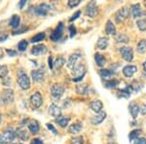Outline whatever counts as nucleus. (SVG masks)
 I'll use <instances>...</instances> for the list:
<instances>
[{"label": "nucleus", "instance_id": "obj_1", "mask_svg": "<svg viewBox=\"0 0 146 144\" xmlns=\"http://www.w3.org/2000/svg\"><path fill=\"white\" fill-rule=\"evenodd\" d=\"M14 100V91L10 89L3 90L0 96V104L5 105L9 104V103L13 102Z\"/></svg>", "mask_w": 146, "mask_h": 144}, {"label": "nucleus", "instance_id": "obj_2", "mask_svg": "<svg viewBox=\"0 0 146 144\" xmlns=\"http://www.w3.org/2000/svg\"><path fill=\"white\" fill-rule=\"evenodd\" d=\"M72 74H73V81L74 82H79L82 80V78H84L85 74H86V67L84 64H78L76 65L72 69Z\"/></svg>", "mask_w": 146, "mask_h": 144}, {"label": "nucleus", "instance_id": "obj_3", "mask_svg": "<svg viewBox=\"0 0 146 144\" xmlns=\"http://www.w3.org/2000/svg\"><path fill=\"white\" fill-rule=\"evenodd\" d=\"M16 133L12 129H7L0 134V144H7L10 143L15 139Z\"/></svg>", "mask_w": 146, "mask_h": 144}, {"label": "nucleus", "instance_id": "obj_4", "mask_svg": "<svg viewBox=\"0 0 146 144\" xmlns=\"http://www.w3.org/2000/svg\"><path fill=\"white\" fill-rule=\"evenodd\" d=\"M129 14V10L127 7H123V8L119 9L116 12V14H115V21H116V23H124L128 19Z\"/></svg>", "mask_w": 146, "mask_h": 144}, {"label": "nucleus", "instance_id": "obj_5", "mask_svg": "<svg viewBox=\"0 0 146 144\" xmlns=\"http://www.w3.org/2000/svg\"><path fill=\"white\" fill-rule=\"evenodd\" d=\"M119 52L121 54L122 58L128 62H131L133 60V51L129 47H122V48H120Z\"/></svg>", "mask_w": 146, "mask_h": 144}, {"label": "nucleus", "instance_id": "obj_6", "mask_svg": "<svg viewBox=\"0 0 146 144\" xmlns=\"http://www.w3.org/2000/svg\"><path fill=\"white\" fill-rule=\"evenodd\" d=\"M63 28H64V25H63L62 23H60L58 25V27L55 28V30H54L53 32H52L51 34V40L54 42L56 41H58L60 38H62V34H63Z\"/></svg>", "mask_w": 146, "mask_h": 144}, {"label": "nucleus", "instance_id": "obj_7", "mask_svg": "<svg viewBox=\"0 0 146 144\" xmlns=\"http://www.w3.org/2000/svg\"><path fill=\"white\" fill-rule=\"evenodd\" d=\"M18 84L22 90H27L30 88V79L27 76V74L23 73L18 78Z\"/></svg>", "mask_w": 146, "mask_h": 144}, {"label": "nucleus", "instance_id": "obj_8", "mask_svg": "<svg viewBox=\"0 0 146 144\" xmlns=\"http://www.w3.org/2000/svg\"><path fill=\"white\" fill-rule=\"evenodd\" d=\"M51 10V5L47 3H42L40 4L38 7H36L34 10V13L39 17H45L47 14L49 13V11Z\"/></svg>", "mask_w": 146, "mask_h": 144}, {"label": "nucleus", "instance_id": "obj_9", "mask_svg": "<svg viewBox=\"0 0 146 144\" xmlns=\"http://www.w3.org/2000/svg\"><path fill=\"white\" fill-rule=\"evenodd\" d=\"M43 103V100H42V96L39 92H36L30 96V104L33 108H39Z\"/></svg>", "mask_w": 146, "mask_h": 144}, {"label": "nucleus", "instance_id": "obj_10", "mask_svg": "<svg viewBox=\"0 0 146 144\" xmlns=\"http://www.w3.org/2000/svg\"><path fill=\"white\" fill-rule=\"evenodd\" d=\"M96 13H98V7L95 1H92L87 5L86 11H85V15L89 18H95Z\"/></svg>", "mask_w": 146, "mask_h": 144}, {"label": "nucleus", "instance_id": "obj_11", "mask_svg": "<svg viewBox=\"0 0 146 144\" xmlns=\"http://www.w3.org/2000/svg\"><path fill=\"white\" fill-rule=\"evenodd\" d=\"M63 93H64V88L62 86V85L58 84H55L52 86L51 88V94L52 96L55 98H60V96H62Z\"/></svg>", "mask_w": 146, "mask_h": 144}, {"label": "nucleus", "instance_id": "obj_12", "mask_svg": "<svg viewBox=\"0 0 146 144\" xmlns=\"http://www.w3.org/2000/svg\"><path fill=\"white\" fill-rule=\"evenodd\" d=\"M137 71V67L135 65H127L123 68V74L125 77L131 78L135 74V72Z\"/></svg>", "mask_w": 146, "mask_h": 144}, {"label": "nucleus", "instance_id": "obj_13", "mask_svg": "<svg viewBox=\"0 0 146 144\" xmlns=\"http://www.w3.org/2000/svg\"><path fill=\"white\" fill-rule=\"evenodd\" d=\"M80 58H81V55L80 54H73L69 56L67 61V66L70 68V69H73L75 66L77 65V61H78Z\"/></svg>", "mask_w": 146, "mask_h": 144}, {"label": "nucleus", "instance_id": "obj_14", "mask_svg": "<svg viewBox=\"0 0 146 144\" xmlns=\"http://www.w3.org/2000/svg\"><path fill=\"white\" fill-rule=\"evenodd\" d=\"M47 52V47L45 45H37L31 49V54L33 56H41Z\"/></svg>", "mask_w": 146, "mask_h": 144}, {"label": "nucleus", "instance_id": "obj_15", "mask_svg": "<svg viewBox=\"0 0 146 144\" xmlns=\"http://www.w3.org/2000/svg\"><path fill=\"white\" fill-rule=\"evenodd\" d=\"M49 114L58 118V117L62 116V110H60V108L58 107V105L53 103V104H51L50 107H49Z\"/></svg>", "mask_w": 146, "mask_h": 144}, {"label": "nucleus", "instance_id": "obj_16", "mask_svg": "<svg viewBox=\"0 0 146 144\" xmlns=\"http://www.w3.org/2000/svg\"><path fill=\"white\" fill-rule=\"evenodd\" d=\"M82 127H83V125H82L81 122H76L74 124H72L71 126L68 127V133L75 134V133H79L81 131Z\"/></svg>", "mask_w": 146, "mask_h": 144}, {"label": "nucleus", "instance_id": "obj_17", "mask_svg": "<svg viewBox=\"0 0 146 144\" xmlns=\"http://www.w3.org/2000/svg\"><path fill=\"white\" fill-rule=\"evenodd\" d=\"M131 92H133V87H131V86H127L125 89L119 90V91H118V96H119V98H129V96H131Z\"/></svg>", "mask_w": 146, "mask_h": 144}, {"label": "nucleus", "instance_id": "obj_18", "mask_svg": "<svg viewBox=\"0 0 146 144\" xmlns=\"http://www.w3.org/2000/svg\"><path fill=\"white\" fill-rule=\"evenodd\" d=\"M105 118H106V113H105L104 111H101V112L98 113V115L92 119V123H93L94 125H100L104 121Z\"/></svg>", "mask_w": 146, "mask_h": 144}, {"label": "nucleus", "instance_id": "obj_19", "mask_svg": "<svg viewBox=\"0 0 146 144\" xmlns=\"http://www.w3.org/2000/svg\"><path fill=\"white\" fill-rule=\"evenodd\" d=\"M129 113H131V117H133V119H136V118H137L138 113L140 112L139 106L135 102H131L129 106Z\"/></svg>", "mask_w": 146, "mask_h": 144}, {"label": "nucleus", "instance_id": "obj_20", "mask_svg": "<svg viewBox=\"0 0 146 144\" xmlns=\"http://www.w3.org/2000/svg\"><path fill=\"white\" fill-rule=\"evenodd\" d=\"M31 77L34 82H40L44 78V71L41 69H37L31 71Z\"/></svg>", "mask_w": 146, "mask_h": 144}, {"label": "nucleus", "instance_id": "obj_21", "mask_svg": "<svg viewBox=\"0 0 146 144\" xmlns=\"http://www.w3.org/2000/svg\"><path fill=\"white\" fill-rule=\"evenodd\" d=\"M131 15L135 19H137V18H140L142 16V11H141V7L138 3L136 4H133L131 6Z\"/></svg>", "mask_w": 146, "mask_h": 144}, {"label": "nucleus", "instance_id": "obj_22", "mask_svg": "<svg viewBox=\"0 0 146 144\" xmlns=\"http://www.w3.org/2000/svg\"><path fill=\"white\" fill-rule=\"evenodd\" d=\"M105 32L108 35H114L116 34V27L113 25V23L110 20L107 21L106 25H105Z\"/></svg>", "mask_w": 146, "mask_h": 144}, {"label": "nucleus", "instance_id": "obj_23", "mask_svg": "<svg viewBox=\"0 0 146 144\" xmlns=\"http://www.w3.org/2000/svg\"><path fill=\"white\" fill-rule=\"evenodd\" d=\"M90 106H91V108L93 111H95V112H96V113H100V112H101V109H102V107H103V104L100 100H94L91 102Z\"/></svg>", "mask_w": 146, "mask_h": 144}, {"label": "nucleus", "instance_id": "obj_24", "mask_svg": "<svg viewBox=\"0 0 146 144\" xmlns=\"http://www.w3.org/2000/svg\"><path fill=\"white\" fill-rule=\"evenodd\" d=\"M96 46L100 50H105L108 47V38L106 37H100L96 42Z\"/></svg>", "mask_w": 146, "mask_h": 144}, {"label": "nucleus", "instance_id": "obj_25", "mask_svg": "<svg viewBox=\"0 0 146 144\" xmlns=\"http://www.w3.org/2000/svg\"><path fill=\"white\" fill-rule=\"evenodd\" d=\"M70 121L69 117H65V116H60L56 119V124H58V126H60L62 127H65L68 125V123Z\"/></svg>", "mask_w": 146, "mask_h": 144}, {"label": "nucleus", "instance_id": "obj_26", "mask_svg": "<svg viewBox=\"0 0 146 144\" xmlns=\"http://www.w3.org/2000/svg\"><path fill=\"white\" fill-rule=\"evenodd\" d=\"M28 129H29L30 133H37L40 129V126H39V123L37 121H31L28 125Z\"/></svg>", "mask_w": 146, "mask_h": 144}, {"label": "nucleus", "instance_id": "obj_27", "mask_svg": "<svg viewBox=\"0 0 146 144\" xmlns=\"http://www.w3.org/2000/svg\"><path fill=\"white\" fill-rule=\"evenodd\" d=\"M20 23H21V18L20 16L18 15H13L10 20V27H12L13 28H17L19 25H20Z\"/></svg>", "mask_w": 146, "mask_h": 144}, {"label": "nucleus", "instance_id": "obj_28", "mask_svg": "<svg viewBox=\"0 0 146 144\" xmlns=\"http://www.w3.org/2000/svg\"><path fill=\"white\" fill-rule=\"evenodd\" d=\"M95 60H96V63L98 66L100 67H102L103 65L105 64V58L104 56H103L102 55H100V54L96 53L95 55Z\"/></svg>", "mask_w": 146, "mask_h": 144}, {"label": "nucleus", "instance_id": "obj_29", "mask_svg": "<svg viewBox=\"0 0 146 144\" xmlns=\"http://www.w3.org/2000/svg\"><path fill=\"white\" fill-rule=\"evenodd\" d=\"M100 75L102 79H104L105 81H108V80H111L112 72L109 69H101L100 71Z\"/></svg>", "mask_w": 146, "mask_h": 144}, {"label": "nucleus", "instance_id": "obj_30", "mask_svg": "<svg viewBox=\"0 0 146 144\" xmlns=\"http://www.w3.org/2000/svg\"><path fill=\"white\" fill-rule=\"evenodd\" d=\"M120 82L118 81V80L116 79H111V80H108V81H105V88L107 89H114L116 88V87H118Z\"/></svg>", "mask_w": 146, "mask_h": 144}, {"label": "nucleus", "instance_id": "obj_31", "mask_svg": "<svg viewBox=\"0 0 146 144\" xmlns=\"http://www.w3.org/2000/svg\"><path fill=\"white\" fill-rule=\"evenodd\" d=\"M16 135H17L20 139H22V140H27L28 139L27 131L23 129H19L17 131V133H16Z\"/></svg>", "mask_w": 146, "mask_h": 144}, {"label": "nucleus", "instance_id": "obj_32", "mask_svg": "<svg viewBox=\"0 0 146 144\" xmlns=\"http://www.w3.org/2000/svg\"><path fill=\"white\" fill-rule=\"evenodd\" d=\"M140 134H141V129H133V131H131V133H129V141L133 142L136 138H138V136H139Z\"/></svg>", "mask_w": 146, "mask_h": 144}, {"label": "nucleus", "instance_id": "obj_33", "mask_svg": "<svg viewBox=\"0 0 146 144\" xmlns=\"http://www.w3.org/2000/svg\"><path fill=\"white\" fill-rule=\"evenodd\" d=\"M137 52L139 54H144L146 52V40L145 39H142L138 42L137 44Z\"/></svg>", "mask_w": 146, "mask_h": 144}, {"label": "nucleus", "instance_id": "obj_34", "mask_svg": "<svg viewBox=\"0 0 146 144\" xmlns=\"http://www.w3.org/2000/svg\"><path fill=\"white\" fill-rule=\"evenodd\" d=\"M88 85L87 84H83V85H78V86L76 87V92L77 94H86L87 92H88Z\"/></svg>", "mask_w": 146, "mask_h": 144}, {"label": "nucleus", "instance_id": "obj_35", "mask_svg": "<svg viewBox=\"0 0 146 144\" xmlns=\"http://www.w3.org/2000/svg\"><path fill=\"white\" fill-rule=\"evenodd\" d=\"M45 37H46V35L44 32H40V33H37L35 36L32 37L31 42L32 43H37V42H40V41H42V40H44Z\"/></svg>", "mask_w": 146, "mask_h": 144}, {"label": "nucleus", "instance_id": "obj_36", "mask_svg": "<svg viewBox=\"0 0 146 144\" xmlns=\"http://www.w3.org/2000/svg\"><path fill=\"white\" fill-rule=\"evenodd\" d=\"M116 40L119 43H129V37L125 34H118L116 36Z\"/></svg>", "mask_w": 146, "mask_h": 144}, {"label": "nucleus", "instance_id": "obj_37", "mask_svg": "<svg viewBox=\"0 0 146 144\" xmlns=\"http://www.w3.org/2000/svg\"><path fill=\"white\" fill-rule=\"evenodd\" d=\"M27 46H28V42L27 41V40L23 39V40H22V41L19 42L18 49H19V51H20V52H23V51L27 50Z\"/></svg>", "mask_w": 146, "mask_h": 144}, {"label": "nucleus", "instance_id": "obj_38", "mask_svg": "<svg viewBox=\"0 0 146 144\" xmlns=\"http://www.w3.org/2000/svg\"><path fill=\"white\" fill-rule=\"evenodd\" d=\"M136 25L139 28L140 31H145L146 30V21L145 20H138L136 22Z\"/></svg>", "mask_w": 146, "mask_h": 144}, {"label": "nucleus", "instance_id": "obj_39", "mask_svg": "<svg viewBox=\"0 0 146 144\" xmlns=\"http://www.w3.org/2000/svg\"><path fill=\"white\" fill-rule=\"evenodd\" d=\"M8 67L6 65H0V77L5 78L8 74Z\"/></svg>", "mask_w": 146, "mask_h": 144}, {"label": "nucleus", "instance_id": "obj_40", "mask_svg": "<svg viewBox=\"0 0 146 144\" xmlns=\"http://www.w3.org/2000/svg\"><path fill=\"white\" fill-rule=\"evenodd\" d=\"M84 138L82 136H76V137L71 139V144H83Z\"/></svg>", "mask_w": 146, "mask_h": 144}, {"label": "nucleus", "instance_id": "obj_41", "mask_svg": "<svg viewBox=\"0 0 146 144\" xmlns=\"http://www.w3.org/2000/svg\"><path fill=\"white\" fill-rule=\"evenodd\" d=\"M65 63V60L63 58H62V56H60V58H58V60H56V62H55V65L58 68H60L62 66L63 64H64Z\"/></svg>", "mask_w": 146, "mask_h": 144}, {"label": "nucleus", "instance_id": "obj_42", "mask_svg": "<svg viewBox=\"0 0 146 144\" xmlns=\"http://www.w3.org/2000/svg\"><path fill=\"white\" fill-rule=\"evenodd\" d=\"M80 4V0H69L68 1V6L70 8H74V7L78 6Z\"/></svg>", "mask_w": 146, "mask_h": 144}, {"label": "nucleus", "instance_id": "obj_43", "mask_svg": "<svg viewBox=\"0 0 146 144\" xmlns=\"http://www.w3.org/2000/svg\"><path fill=\"white\" fill-rule=\"evenodd\" d=\"M46 126H47V127H48V129H49V131H51L52 133H53L54 134H58V131H56V127H54L52 124H50V123H48V124H47Z\"/></svg>", "mask_w": 146, "mask_h": 144}, {"label": "nucleus", "instance_id": "obj_44", "mask_svg": "<svg viewBox=\"0 0 146 144\" xmlns=\"http://www.w3.org/2000/svg\"><path fill=\"white\" fill-rule=\"evenodd\" d=\"M133 144H146V139L143 137H138L133 141Z\"/></svg>", "mask_w": 146, "mask_h": 144}, {"label": "nucleus", "instance_id": "obj_45", "mask_svg": "<svg viewBox=\"0 0 146 144\" xmlns=\"http://www.w3.org/2000/svg\"><path fill=\"white\" fill-rule=\"evenodd\" d=\"M69 32H70V37H74V35L76 34V28H75L74 25H70L69 27Z\"/></svg>", "mask_w": 146, "mask_h": 144}, {"label": "nucleus", "instance_id": "obj_46", "mask_svg": "<svg viewBox=\"0 0 146 144\" xmlns=\"http://www.w3.org/2000/svg\"><path fill=\"white\" fill-rule=\"evenodd\" d=\"M80 15H81V11H77L76 13L74 14V15L72 16L71 18H70V22H73V21H75V20H77L79 17H80Z\"/></svg>", "mask_w": 146, "mask_h": 144}, {"label": "nucleus", "instance_id": "obj_47", "mask_svg": "<svg viewBox=\"0 0 146 144\" xmlns=\"http://www.w3.org/2000/svg\"><path fill=\"white\" fill-rule=\"evenodd\" d=\"M6 53L8 54V56H17V52L14 51V50H11V49H7V50H6Z\"/></svg>", "mask_w": 146, "mask_h": 144}, {"label": "nucleus", "instance_id": "obj_48", "mask_svg": "<svg viewBox=\"0 0 146 144\" xmlns=\"http://www.w3.org/2000/svg\"><path fill=\"white\" fill-rule=\"evenodd\" d=\"M31 144H43V141L40 138H34L33 140L31 141Z\"/></svg>", "mask_w": 146, "mask_h": 144}, {"label": "nucleus", "instance_id": "obj_49", "mask_svg": "<svg viewBox=\"0 0 146 144\" xmlns=\"http://www.w3.org/2000/svg\"><path fill=\"white\" fill-rule=\"evenodd\" d=\"M140 113L143 115V116H145V115H146V104H143L142 106H141V108H140Z\"/></svg>", "mask_w": 146, "mask_h": 144}, {"label": "nucleus", "instance_id": "obj_50", "mask_svg": "<svg viewBox=\"0 0 146 144\" xmlns=\"http://www.w3.org/2000/svg\"><path fill=\"white\" fill-rule=\"evenodd\" d=\"M8 38V35L7 34H2V35H0V42H3V41H5V40Z\"/></svg>", "mask_w": 146, "mask_h": 144}, {"label": "nucleus", "instance_id": "obj_51", "mask_svg": "<svg viewBox=\"0 0 146 144\" xmlns=\"http://www.w3.org/2000/svg\"><path fill=\"white\" fill-rule=\"evenodd\" d=\"M49 66H50L51 69L54 67V63H53V58H52V56H50V58H49Z\"/></svg>", "mask_w": 146, "mask_h": 144}, {"label": "nucleus", "instance_id": "obj_52", "mask_svg": "<svg viewBox=\"0 0 146 144\" xmlns=\"http://www.w3.org/2000/svg\"><path fill=\"white\" fill-rule=\"evenodd\" d=\"M25 3H27V1H25V0H22V1L20 2V4H19V6H20V8L22 9L23 7V5H25Z\"/></svg>", "mask_w": 146, "mask_h": 144}, {"label": "nucleus", "instance_id": "obj_53", "mask_svg": "<svg viewBox=\"0 0 146 144\" xmlns=\"http://www.w3.org/2000/svg\"><path fill=\"white\" fill-rule=\"evenodd\" d=\"M3 56H4V54H3V50H2V49H0V60H1V58H3Z\"/></svg>", "mask_w": 146, "mask_h": 144}, {"label": "nucleus", "instance_id": "obj_54", "mask_svg": "<svg viewBox=\"0 0 146 144\" xmlns=\"http://www.w3.org/2000/svg\"><path fill=\"white\" fill-rule=\"evenodd\" d=\"M143 68H144V70H145V72H146V60H145V62L143 63Z\"/></svg>", "mask_w": 146, "mask_h": 144}, {"label": "nucleus", "instance_id": "obj_55", "mask_svg": "<svg viewBox=\"0 0 146 144\" xmlns=\"http://www.w3.org/2000/svg\"><path fill=\"white\" fill-rule=\"evenodd\" d=\"M1 121H2V119H1V115H0V124H1Z\"/></svg>", "mask_w": 146, "mask_h": 144}, {"label": "nucleus", "instance_id": "obj_56", "mask_svg": "<svg viewBox=\"0 0 146 144\" xmlns=\"http://www.w3.org/2000/svg\"><path fill=\"white\" fill-rule=\"evenodd\" d=\"M109 144H117L116 142H111V143H109Z\"/></svg>", "mask_w": 146, "mask_h": 144}]
</instances>
